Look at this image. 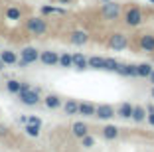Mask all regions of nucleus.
Returning <instances> with one entry per match:
<instances>
[{"label": "nucleus", "mask_w": 154, "mask_h": 152, "mask_svg": "<svg viewBox=\"0 0 154 152\" xmlns=\"http://www.w3.org/2000/svg\"><path fill=\"white\" fill-rule=\"evenodd\" d=\"M138 45H140L144 51H154V36H152V34H144V36H140Z\"/></svg>", "instance_id": "7"}, {"label": "nucleus", "mask_w": 154, "mask_h": 152, "mask_svg": "<svg viewBox=\"0 0 154 152\" xmlns=\"http://www.w3.org/2000/svg\"><path fill=\"white\" fill-rule=\"evenodd\" d=\"M26 132L30 134V136H38V134H40V126H38V125H32V123H30V125L26 126Z\"/></svg>", "instance_id": "24"}, {"label": "nucleus", "mask_w": 154, "mask_h": 152, "mask_svg": "<svg viewBox=\"0 0 154 152\" xmlns=\"http://www.w3.org/2000/svg\"><path fill=\"white\" fill-rule=\"evenodd\" d=\"M79 113L85 115V116H93L97 113V107H93L91 103H81V105H79Z\"/></svg>", "instance_id": "15"}, {"label": "nucleus", "mask_w": 154, "mask_h": 152, "mask_svg": "<svg viewBox=\"0 0 154 152\" xmlns=\"http://www.w3.org/2000/svg\"><path fill=\"white\" fill-rule=\"evenodd\" d=\"M0 59H2L4 63H16V61H18V57H16V54H14V51H2Z\"/></svg>", "instance_id": "19"}, {"label": "nucleus", "mask_w": 154, "mask_h": 152, "mask_svg": "<svg viewBox=\"0 0 154 152\" xmlns=\"http://www.w3.org/2000/svg\"><path fill=\"white\" fill-rule=\"evenodd\" d=\"M81 142H83V146H85V148H91L93 144H95V140H93V136H87V134H85V136L81 138Z\"/></svg>", "instance_id": "27"}, {"label": "nucleus", "mask_w": 154, "mask_h": 152, "mask_svg": "<svg viewBox=\"0 0 154 152\" xmlns=\"http://www.w3.org/2000/svg\"><path fill=\"white\" fill-rule=\"evenodd\" d=\"M95 115L99 116V119H111V116H115V109L111 107V105H99Z\"/></svg>", "instance_id": "9"}, {"label": "nucleus", "mask_w": 154, "mask_h": 152, "mask_svg": "<svg viewBox=\"0 0 154 152\" xmlns=\"http://www.w3.org/2000/svg\"><path fill=\"white\" fill-rule=\"evenodd\" d=\"M132 111H134V107H132L131 103H122L121 107H119V116H122V119H131Z\"/></svg>", "instance_id": "11"}, {"label": "nucleus", "mask_w": 154, "mask_h": 152, "mask_svg": "<svg viewBox=\"0 0 154 152\" xmlns=\"http://www.w3.org/2000/svg\"><path fill=\"white\" fill-rule=\"evenodd\" d=\"M150 2H154V0H150Z\"/></svg>", "instance_id": "36"}, {"label": "nucleus", "mask_w": 154, "mask_h": 152, "mask_svg": "<svg viewBox=\"0 0 154 152\" xmlns=\"http://www.w3.org/2000/svg\"><path fill=\"white\" fill-rule=\"evenodd\" d=\"M6 16H8L10 20H18V18H20V10H18V8H8Z\"/></svg>", "instance_id": "26"}, {"label": "nucleus", "mask_w": 154, "mask_h": 152, "mask_svg": "<svg viewBox=\"0 0 154 152\" xmlns=\"http://www.w3.org/2000/svg\"><path fill=\"white\" fill-rule=\"evenodd\" d=\"M127 44H128L127 36H125V34H119V32L109 38V48H113V49H125Z\"/></svg>", "instance_id": "4"}, {"label": "nucleus", "mask_w": 154, "mask_h": 152, "mask_svg": "<svg viewBox=\"0 0 154 152\" xmlns=\"http://www.w3.org/2000/svg\"><path fill=\"white\" fill-rule=\"evenodd\" d=\"M6 134H8V129L0 125V136H6Z\"/></svg>", "instance_id": "30"}, {"label": "nucleus", "mask_w": 154, "mask_h": 152, "mask_svg": "<svg viewBox=\"0 0 154 152\" xmlns=\"http://www.w3.org/2000/svg\"><path fill=\"white\" fill-rule=\"evenodd\" d=\"M71 44H75V45H83V44H87V40H89V36H87V32H83V30H77V32H73L71 34Z\"/></svg>", "instance_id": "8"}, {"label": "nucleus", "mask_w": 154, "mask_h": 152, "mask_svg": "<svg viewBox=\"0 0 154 152\" xmlns=\"http://www.w3.org/2000/svg\"><path fill=\"white\" fill-rule=\"evenodd\" d=\"M132 119H134L136 123H142L146 119V111L142 107H134V111H132Z\"/></svg>", "instance_id": "17"}, {"label": "nucleus", "mask_w": 154, "mask_h": 152, "mask_svg": "<svg viewBox=\"0 0 154 152\" xmlns=\"http://www.w3.org/2000/svg\"><path fill=\"white\" fill-rule=\"evenodd\" d=\"M20 99H22L24 105H36L38 101H40V97H38V91L30 89L28 85H22V89H20Z\"/></svg>", "instance_id": "2"}, {"label": "nucleus", "mask_w": 154, "mask_h": 152, "mask_svg": "<svg viewBox=\"0 0 154 152\" xmlns=\"http://www.w3.org/2000/svg\"><path fill=\"white\" fill-rule=\"evenodd\" d=\"M152 73V65L150 63H140L138 65V77H150Z\"/></svg>", "instance_id": "18"}, {"label": "nucleus", "mask_w": 154, "mask_h": 152, "mask_svg": "<svg viewBox=\"0 0 154 152\" xmlns=\"http://www.w3.org/2000/svg\"><path fill=\"white\" fill-rule=\"evenodd\" d=\"M125 22H127L128 26H138V24L142 22V12L138 8H128L127 14H125Z\"/></svg>", "instance_id": "3"}, {"label": "nucleus", "mask_w": 154, "mask_h": 152, "mask_svg": "<svg viewBox=\"0 0 154 152\" xmlns=\"http://www.w3.org/2000/svg\"><path fill=\"white\" fill-rule=\"evenodd\" d=\"M28 123H32V125H38V126L42 125V121L38 119V116H30V119H28Z\"/></svg>", "instance_id": "28"}, {"label": "nucleus", "mask_w": 154, "mask_h": 152, "mask_svg": "<svg viewBox=\"0 0 154 152\" xmlns=\"http://www.w3.org/2000/svg\"><path fill=\"white\" fill-rule=\"evenodd\" d=\"M152 99H154V87H152Z\"/></svg>", "instance_id": "34"}, {"label": "nucleus", "mask_w": 154, "mask_h": 152, "mask_svg": "<svg viewBox=\"0 0 154 152\" xmlns=\"http://www.w3.org/2000/svg\"><path fill=\"white\" fill-rule=\"evenodd\" d=\"M150 81L154 83V69H152V73H150Z\"/></svg>", "instance_id": "32"}, {"label": "nucleus", "mask_w": 154, "mask_h": 152, "mask_svg": "<svg viewBox=\"0 0 154 152\" xmlns=\"http://www.w3.org/2000/svg\"><path fill=\"white\" fill-rule=\"evenodd\" d=\"M59 65H61V67H71L73 65V55L61 54V55H59Z\"/></svg>", "instance_id": "20"}, {"label": "nucleus", "mask_w": 154, "mask_h": 152, "mask_svg": "<svg viewBox=\"0 0 154 152\" xmlns=\"http://www.w3.org/2000/svg\"><path fill=\"white\" fill-rule=\"evenodd\" d=\"M20 89H22V85H20L18 81H8V91H12V93H20Z\"/></svg>", "instance_id": "25"}, {"label": "nucleus", "mask_w": 154, "mask_h": 152, "mask_svg": "<svg viewBox=\"0 0 154 152\" xmlns=\"http://www.w3.org/2000/svg\"><path fill=\"white\" fill-rule=\"evenodd\" d=\"M2 67H4V61H2V59H0V69H2Z\"/></svg>", "instance_id": "33"}, {"label": "nucleus", "mask_w": 154, "mask_h": 152, "mask_svg": "<svg viewBox=\"0 0 154 152\" xmlns=\"http://www.w3.org/2000/svg\"><path fill=\"white\" fill-rule=\"evenodd\" d=\"M148 123L154 126V109H150V115H148Z\"/></svg>", "instance_id": "29"}, {"label": "nucleus", "mask_w": 154, "mask_h": 152, "mask_svg": "<svg viewBox=\"0 0 154 152\" xmlns=\"http://www.w3.org/2000/svg\"><path fill=\"white\" fill-rule=\"evenodd\" d=\"M26 28H28V32H32V34H44L45 32V22L42 18H32V20H28L26 22Z\"/></svg>", "instance_id": "5"}, {"label": "nucleus", "mask_w": 154, "mask_h": 152, "mask_svg": "<svg viewBox=\"0 0 154 152\" xmlns=\"http://www.w3.org/2000/svg\"><path fill=\"white\" fill-rule=\"evenodd\" d=\"M45 105L50 109H55V107H59V97H55V95H50V97L45 99Z\"/></svg>", "instance_id": "23"}, {"label": "nucleus", "mask_w": 154, "mask_h": 152, "mask_svg": "<svg viewBox=\"0 0 154 152\" xmlns=\"http://www.w3.org/2000/svg\"><path fill=\"white\" fill-rule=\"evenodd\" d=\"M103 2H109V0H103Z\"/></svg>", "instance_id": "35"}, {"label": "nucleus", "mask_w": 154, "mask_h": 152, "mask_svg": "<svg viewBox=\"0 0 154 152\" xmlns=\"http://www.w3.org/2000/svg\"><path fill=\"white\" fill-rule=\"evenodd\" d=\"M117 67H119V61H115L113 57L105 59V69H107V71H117Z\"/></svg>", "instance_id": "22"}, {"label": "nucleus", "mask_w": 154, "mask_h": 152, "mask_svg": "<svg viewBox=\"0 0 154 152\" xmlns=\"http://www.w3.org/2000/svg\"><path fill=\"white\" fill-rule=\"evenodd\" d=\"M73 65L77 69H85V67H89V59H85L81 54H75L73 55Z\"/></svg>", "instance_id": "14"}, {"label": "nucleus", "mask_w": 154, "mask_h": 152, "mask_svg": "<svg viewBox=\"0 0 154 152\" xmlns=\"http://www.w3.org/2000/svg\"><path fill=\"white\" fill-rule=\"evenodd\" d=\"M38 49L36 48H24L22 49V61H20V65H28V63H34V61H38Z\"/></svg>", "instance_id": "6"}, {"label": "nucleus", "mask_w": 154, "mask_h": 152, "mask_svg": "<svg viewBox=\"0 0 154 152\" xmlns=\"http://www.w3.org/2000/svg\"><path fill=\"white\" fill-rule=\"evenodd\" d=\"M103 136H105L107 140L117 138V136H119V129H117V126H113V125H107V126L103 129Z\"/></svg>", "instance_id": "13"}, {"label": "nucleus", "mask_w": 154, "mask_h": 152, "mask_svg": "<svg viewBox=\"0 0 154 152\" xmlns=\"http://www.w3.org/2000/svg\"><path fill=\"white\" fill-rule=\"evenodd\" d=\"M89 67H93V69H105V57H99V55L89 57Z\"/></svg>", "instance_id": "16"}, {"label": "nucleus", "mask_w": 154, "mask_h": 152, "mask_svg": "<svg viewBox=\"0 0 154 152\" xmlns=\"http://www.w3.org/2000/svg\"><path fill=\"white\" fill-rule=\"evenodd\" d=\"M65 113H67V115H75V113H79V105H77L75 101H67V103H65Z\"/></svg>", "instance_id": "21"}, {"label": "nucleus", "mask_w": 154, "mask_h": 152, "mask_svg": "<svg viewBox=\"0 0 154 152\" xmlns=\"http://www.w3.org/2000/svg\"><path fill=\"white\" fill-rule=\"evenodd\" d=\"M59 4H69V2H71V0H57Z\"/></svg>", "instance_id": "31"}, {"label": "nucleus", "mask_w": 154, "mask_h": 152, "mask_svg": "<svg viewBox=\"0 0 154 152\" xmlns=\"http://www.w3.org/2000/svg\"><path fill=\"white\" fill-rule=\"evenodd\" d=\"M40 59L45 65H55V63H59V55L55 54V51H44V54L40 55Z\"/></svg>", "instance_id": "10"}, {"label": "nucleus", "mask_w": 154, "mask_h": 152, "mask_svg": "<svg viewBox=\"0 0 154 152\" xmlns=\"http://www.w3.org/2000/svg\"><path fill=\"white\" fill-rule=\"evenodd\" d=\"M119 14H121V6L117 4V2H105L103 8H101V16L107 20H117L119 18Z\"/></svg>", "instance_id": "1"}, {"label": "nucleus", "mask_w": 154, "mask_h": 152, "mask_svg": "<svg viewBox=\"0 0 154 152\" xmlns=\"http://www.w3.org/2000/svg\"><path fill=\"white\" fill-rule=\"evenodd\" d=\"M71 130H73V134H75L77 138H83L87 134V125L85 123H75V125L71 126Z\"/></svg>", "instance_id": "12"}]
</instances>
